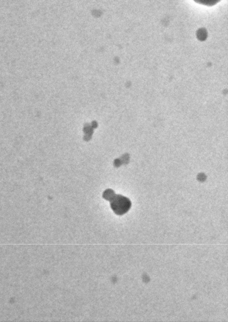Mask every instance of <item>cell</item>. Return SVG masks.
<instances>
[{"mask_svg": "<svg viewBox=\"0 0 228 322\" xmlns=\"http://www.w3.org/2000/svg\"><path fill=\"white\" fill-rule=\"evenodd\" d=\"M110 201L112 210L118 215H122L128 212L132 206L131 201L124 196L114 194Z\"/></svg>", "mask_w": 228, "mask_h": 322, "instance_id": "cell-1", "label": "cell"}, {"mask_svg": "<svg viewBox=\"0 0 228 322\" xmlns=\"http://www.w3.org/2000/svg\"><path fill=\"white\" fill-rule=\"evenodd\" d=\"M196 3L208 7H212L219 3L220 0H194Z\"/></svg>", "mask_w": 228, "mask_h": 322, "instance_id": "cell-2", "label": "cell"}]
</instances>
